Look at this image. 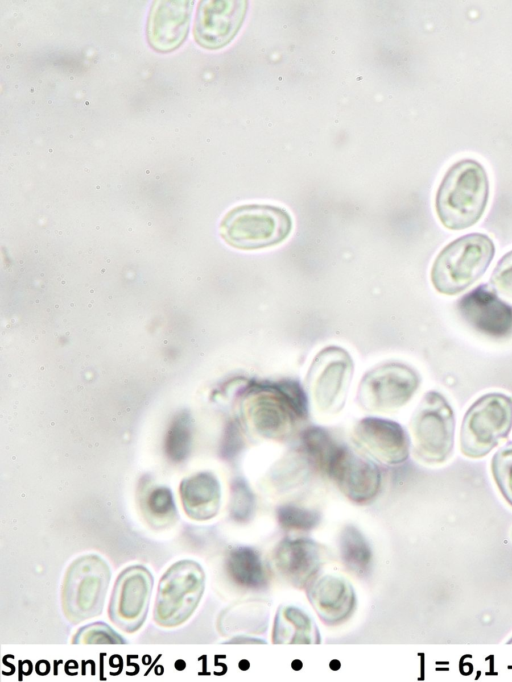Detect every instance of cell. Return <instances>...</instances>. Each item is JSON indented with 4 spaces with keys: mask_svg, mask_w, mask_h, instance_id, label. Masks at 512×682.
I'll return each mask as SVG.
<instances>
[{
    "mask_svg": "<svg viewBox=\"0 0 512 682\" xmlns=\"http://www.w3.org/2000/svg\"><path fill=\"white\" fill-rule=\"evenodd\" d=\"M339 490L351 501H371L380 489V471L372 461L337 445L324 465Z\"/></svg>",
    "mask_w": 512,
    "mask_h": 682,
    "instance_id": "cell-11",
    "label": "cell"
},
{
    "mask_svg": "<svg viewBox=\"0 0 512 682\" xmlns=\"http://www.w3.org/2000/svg\"><path fill=\"white\" fill-rule=\"evenodd\" d=\"M147 506L151 514L158 518L172 517L175 514L173 496L166 487L153 489L148 496Z\"/></svg>",
    "mask_w": 512,
    "mask_h": 682,
    "instance_id": "cell-28",
    "label": "cell"
},
{
    "mask_svg": "<svg viewBox=\"0 0 512 682\" xmlns=\"http://www.w3.org/2000/svg\"><path fill=\"white\" fill-rule=\"evenodd\" d=\"M153 576L142 565L124 569L116 579L109 602V618L121 630L133 633L145 622Z\"/></svg>",
    "mask_w": 512,
    "mask_h": 682,
    "instance_id": "cell-10",
    "label": "cell"
},
{
    "mask_svg": "<svg viewBox=\"0 0 512 682\" xmlns=\"http://www.w3.org/2000/svg\"><path fill=\"white\" fill-rule=\"evenodd\" d=\"M457 309L472 328L486 336L505 338L512 334V306L486 285L461 297Z\"/></svg>",
    "mask_w": 512,
    "mask_h": 682,
    "instance_id": "cell-13",
    "label": "cell"
},
{
    "mask_svg": "<svg viewBox=\"0 0 512 682\" xmlns=\"http://www.w3.org/2000/svg\"><path fill=\"white\" fill-rule=\"evenodd\" d=\"M192 441L189 416L181 414L172 422L166 438L167 455L175 462L184 460L189 454Z\"/></svg>",
    "mask_w": 512,
    "mask_h": 682,
    "instance_id": "cell-23",
    "label": "cell"
},
{
    "mask_svg": "<svg viewBox=\"0 0 512 682\" xmlns=\"http://www.w3.org/2000/svg\"><path fill=\"white\" fill-rule=\"evenodd\" d=\"M254 507V498L251 490L243 480H236L232 486L231 514L237 521H246L250 518Z\"/></svg>",
    "mask_w": 512,
    "mask_h": 682,
    "instance_id": "cell-27",
    "label": "cell"
},
{
    "mask_svg": "<svg viewBox=\"0 0 512 682\" xmlns=\"http://www.w3.org/2000/svg\"><path fill=\"white\" fill-rule=\"evenodd\" d=\"M317 626L303 610L295 606H281L275 616L273 643H319Z\"/></svg>",
    "mask_w": 512,
    "mask_h": 682,
    "instance_id": "cell-19",
    "label": "cell"
},
{
    "mask_svg": "<svg viewBox=\"0 0 512 682\" xmlns=\"http://www.w3.org/2000/svg\"><path fill=\"white\" fill-rule=\"evenodd\" d=\"M339 553L344 565L353 573L363 575L372 564V550L364 535L354 526H346L339 536Z\"/></svg>",
    "mask_w": 512,
    "mask_h": 682,
    "instance_id": "cell-21",
    "label": "cell"
},
{
    "mask_svg": "<svg viewBox=\"0 0 512 682\" xmlns=\"http://www.w3.org/2000/svg\"><path fill=\"white\" fill-rule=\"evenodd\" d=\"M205 588V573L193 560H180L163 574L156 594L154 621L173 628L186 622L197 608Z\"/></svg>",
    "mask_w": 512,
    "mask_h": 682,
    "instance_id": "cell-6",
    "label": "cell"
},
{
    "mask_svg": "<svg viewBox=\"0 0 512 682\" xmlns=\"http://www.w3.org/2000/svg\"><path fill=\"white\" fill-rule=\"evenodd\" d=\"M111 578V571L98 555L75 559L62 583L61 604L67 620L78 624L101 614Z\"/></svg>",
    "mask_w": 512,
    "mask_h": 682,
    "instance_id": "cell-4",
    "label": "cell"
},
{
    "mask_svg": "<svg viewBox=\"0 0 512 682\" xmlns=\"http://www.w3.org/2000/svg\"><path fill=\"white\" fill-rule=\"evenodd\" d=\"M352 374L353 362L344 349L329 346L317 354L307 379L315 405L322 412L333 413L341 409Z\"/></svg>",
    "mask_w": 512,
    "mask_h": 682,
    "instance_id": "cell-9",
    "label": "cell"
},
{
    "mask_svg": "<svg viewBox=\"0 0 512 682\" xmlns=\"http://www.w3.org/2000/svg\"><path fill=\"white\" fill-rule=\"evenodd\" d=\"M193 1H155L147 22V40L158 52H170L185 40Z\"/></svg>",
    "mask_w": 512,
    "mask_h": 682,
    "instance_id": "cell-14",
    "label": "cell"
},
{
    "mask_svg": "<svg viewBox=\"0 0 512 682\" xmlns=\"http://www.w3.org/2000/svg\"><path fill=\"white\" fill-rule=\"evenodd\" d=\"M226 569L230 578L247 590H261L267 585V573L261 556L248 546L231 549L226 558Z\"/></svg>",
    "mask_w": 512,
    "mask_h": 682,
    "instance_id": "cell-20",
    "label": "cell"
},
{
    "mask_svg": "<svg viewBox=\"0 0 512 682\" xmlns=\"http://www.w3.org/2000/svg\"><path fill=\"white\" fill-rule=\"evenodd\" d=\"M276 572L292 586L302 589L311 584L322 565L318 545L307 538H285L275 547Z\"/></svg>",
    "mask_w": 512,
    "mask_h": 682,
    "instance_id": "cell-15",
    "label": "cell"
},
{
    "mask_svg": "<svg viewBox=\"0 0 512 682\" xmlns=\"http://www.w3.org/2000/svg\"><path fill=\"white\" fill-rule=\"evenodd\" d=\"M179 492L183 508L190 518L203 521L218 513L221 488L212 473L201 472L184 479Z\"/></svg>",
    "mask_w": 512,
    "mask_h": 682,
    "instance_id": "cell-18",
    "label": "cell"
},
{
    "mask_svg": "<svg viewBox=\"0 0 512 682\" xmlns=\"http://www.w3.org/2000/svg\"><path fill=\"white\" fill-rule=\"evenodd\" d=\"M420 386V376L412 367L389 362L368 371L359 388L366 408L389 412L405 406Z\"/></svg>",
    "mask_w": 512,
    "mask_h": 682,
    "instance_id": "cell-8",
    "label": "cell"
},
{
    "mask_svg": "<svg viewBox=\"0 0 512 682\" xmlns=\"http://www.w3.org/2000/svg\"><path fill=\"white\" fill-rule=\"evenodd\" d=\"M292 229V218L283 208L246 204L231 209L220 223L224 241L240 250H258L283 242Z\"/></svg>",
    "mask_w": 512,
    "mask_h": 682,
    "instance_id": "cell-3",
    "label": "cell"
},
{
    "mask_svg": "<svg viewBox=\"0 0 512 682\" xmlns=\"http://www.w3.org/2000/svg\"><path fill=\"white\" fill-rule=\"evenodd\" d=\"M277 519L285 529L308 531L318 524L320 517L316 511L286 504L278 508Z\"/></svg>",
    "mask_w": 512,
    "mask_h": 682,
    "instance_id": "cell-25",
    "label": "cell"
},
{
    "mask_svg": "<svg viewBox=\"0 0 512 682\" xmlns=\"http://www.w3.org/2000/svg\"><path fill=\"white\" fill-rule=\"evenodd\" d=\"M73 644H125L126 641L109 625L94 622L80 628L73 637Z\"/></svg>",
    "mask_w": 512,
    "mask_h": 682,
    "instance_id": "cell-26",
    "label": "cell"
},
{
    "mask_svg": "<svg viewBox=\"0 0 512 682\" xmlns=\"http://www.w3.org/2000/svg\"><path fill=\"white\" fill-rule=\"evenodd\" d=\"M494 253V243L485 234L471 233L455 239L441 250L432 265L434 288L445 295L464 291L484 274Z\"/></svg>",
    "mask_w": 512,
    "mask_h": 682,
    "instance_id": "cell-2",
    "label": "cell"
},
{
    "mask_svg": "<svg viewBox=\"0 0 512 682\" xmlns=\"http://www.w3.org/2000/svg\"><path fill=\"white\" fill-rule=\"evenodd\" d=\"M247 8L245 0L201 1L193 27L195 41L210 50L226 46L242 26Z\"/></svg>",
    "mask_w": 512,
    "mask_h": 682,
    "instance_id": "cell-12",
    "label": "cell"
},
{
    "mask_svg": "<svg viewBox=\"0 0 512 682\" xmlns=\"http://www.w3.org/2000/svg\"><path fill=\"white\" fill-rule=\"evenodd\" d=\"M507 644H512V637L510 640L507 641Z\"/></svg>",
    "mask_w": 512,
    "mask_h": 682,
    "instance_id": "cell-30",
    "label": "cell"
},
{
    "mask_svg": "<svg viewBox=\"0 0 512 682\" xmlns=\"http://www.w3.org/2000/svg\"><path fill=\"white\" fill-rule=\"evenodd\" d=\"M268 609L260 602H248L237 605L228 612L224 622L228 623L230 631H247L249 633H262L266 630ZM227 629V630H228Z\"/></svg>",
    "mask_w": 512,
    "mask_h": 682,
    "instance_id": "cell-22",
    "label": "cell"
},
{
    "mask_svg": "<svg viewBox=\"0 0 512 682\" xmlns=\"http://www.w3.org/2000/svg\"><path fill=\"white\" fill-rule=\"evenodd\" d=\"M489 197L484 167L472 159L453 164L443 177L435 198L441 223L451 230L471 227L482 217Z\"/></svg>",
    "mask_w": 512,
    "mask_h": 682,
    "instance_id": "cell-1",
    "label": "cell"
},
{
    "mask_svg": "<svg viewBox=\"0 0 512 682\" xmlns=\"http://www.w3.org/2000/svg\"><path fill=\"white\" fill-rule=\"evenodd\" d=\"M512 428V398L488 393L478 398L464 415L460 430V449L469 458L490 453Z\"/></svg>",
    "mask_w": 512,
    "mask_h": 682,
    "instance_id": "cell-5",
    "label": "cell"
},
{
    "mask_svg": "<svg viewBox=\"0 0 512 682\" xmlns=\"http://www.w3.org/2000/svg\"><path fill=\"white\" fill-rule=\"evenodd\" d=\"M490 281L498 292L512 298V250L500 259Z\"/></svg>",
    "mask_w": 512,
    "mask_h": 682,
    "instance_id": "cell-29",
    "label": "cell"
},
{
    "mask_svg": "<svg viewBox=\"0 0 512 682\" xmlns=\"http://www.w3.org/2000/svg\"><path fill=\"white\" fill-rule=\"evenodd\" d=\"M415 456L427 464H441L452 455L455 417L446 398L437 391L427 392L411 419Z\"/></svg>",
    "mask_w": 512,
    "mask_h": 682,
    "instance_id": "cell-7",
    "label": "cell"
},
{
    "mask_svg": "<svg viewBox=\"0 0 512 682\" xmlns=\"http://www.w3.org/2000/svg\"><path fill=\"white\" fill-rule=\"evenodd\" d=\"M308 599L327 625L345 622L356 608V594L352 585L346 579L332 574L311 583Z\"/></svg>",
    "mask_w": 512,
    "mask_h": 682,
    "instance_id": "cell-17",
    "label": "cell"
},
{
    "mask_svg": "<svg viewBox=\"0 0 512 682\" xmlns=\"http://www.w3.org/2000/svg\"><path fill=\"white\" fill-rule=\"evenodd\" d=\"M491 471L500 493L512 506V441L507 442L493 455Z\"/></svg>",
    "mask_w": 512,
    "mask_h": 682,
    "instance_id": "cell-24",
    "label": "cell"
},
{
    "mask_svg": "<svg viewBox=\"0 0 512 682\" xmlns=\"http://www.w3.org/2000/svg\"><path fill=\"white\" fill-rule=\"evenodd\" d=\"M355 433L362 446L383 463L400 464L409 457V437L397 422L364 418L357 425Z\"/></svg>",
    "mask_w": 512,
    "mask_h": 682,
    "instance_id": "cell-16",
    "label": "cell"
}]
</instances>
